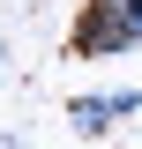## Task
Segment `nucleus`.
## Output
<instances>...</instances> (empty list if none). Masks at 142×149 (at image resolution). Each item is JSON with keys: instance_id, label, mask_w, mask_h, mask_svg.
Masks as SVG:
<instances>
[{"instance_id": "1", "label": "nucleus", "mask_w": 142, "mask_h": 149, "mask_svg": "<svg viewBox=\"0 0 142 149\" xmlns=\"http://www.w3.org/2000/svg\"><path fill=\"white\" fill-rule=\"evenodd\" d=\"M127 45H142V0H90L82 22H75V52L82 60H112Z\"/></svg>"}, {"instance_id": "2", "label": "nucleus", "mask_w": 142, "mask_h": 149, "mask_svg": "<svg viewBox=\"0 0 142 149\" xmlns=\"http://www.w3.org/2000/svg\"><path fill=\"white\" fill-rule=\"evenodd\" d=\"M135 112H142V90H105V97H75L67 104V127L97 142V134H112L120 119H135Z\"/></svg>"}, {"instance_id": "3", "label": "nucleus", "mask_w": 142, "mask_h": 149, "mask_svg": "<svg viewBox=\"0 0 142 149\" xmlns=\"http://www.w3.org/2000/svg\"><path fill=\"white\" fill-rule=\"evenodd\" d=\"M0 74H8V60H0Z\"/></svg>"}]
</instances>
